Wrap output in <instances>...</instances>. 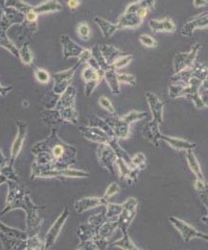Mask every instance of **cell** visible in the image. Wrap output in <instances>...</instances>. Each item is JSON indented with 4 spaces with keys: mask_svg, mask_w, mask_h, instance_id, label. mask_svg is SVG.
Returning <instances> with one entry per match:
<instances>
[{
    "mask_svg": "<svg viewBox=\"0 0 208 250\" xmlns=\"http://www.w3.org/2000/svg\"><path fill=\"white\" fill-rule=\"evenodd\" d=\"M204 80L199 79L197 77H191L187 85H182L181 90L178 94V97H186L193 101L194 105L198 109H203L208 107V105L204 102V100L200 96V88L203 84Z\"/></svg>",
    "mask_w": 208,
    "mask_h": 250,
    "instance_id": "cell-1",
    "label": "cell"
},
{
    "mask_svg": "<svg viewBox=\"0 0 208 250\" xmlns=\"http://www.w3.org/2000/svg\"><path fill=\"white\" fill-rule=\"evenodd\" d=\"M138 205V201L134 197L128 198L123 204H122V212L119 215L117 222H118V228L124 232H128V228L132 224V220L136 215V208Z\"/></svg>",
    "mask_w": 208,
    "mask_h": 250,
    "instance_id": "cell-2",
    "label": "cell"
},
{
    "mask_svg": "<svg viewBox=\"0 0 208 250\" xmlns=\"http://www.w3.org/2000/svg\"><path fill=\"white\" fill-rule=\"evenodd\" d=\"M201 48H202V44L200 42H197L192 46L189 52L176 54L173 59L174 73H178L181 70L191 66L196 61Z\"/></svg>",
    "mask_w": 208,
    "mask_h": 250,
    "instance_id": "cell-3",
    "label": "cell"
},
{
    "mask_svg": "<svg viewBox=\"0 0 208 250\" xmlns=\"http://www.w3.org/2000/svg\"><path fill=\"white\" fill-rule=\"evenodd\" d=\"M169 220L178 229L179 234L181 235L185 243H189L192 239H195V238L203 239V240L205 239L206 241H208V234L198 231L197 229L192 227L190 224H188L184 220H181L176 217H170Z\"/></svg>",
    "mask_w": 208,
    "mask_h": 250,
    "instance_id": "cell-4",
    "label": "cell"
},
{
    "mask_svg": "<svg viewBox=\"0 0 208 250\" xmlns=\"http://www.w3.org/2000/svg\"><path fill=\"white\" fill-rule=\"evenodd\" d=\"M96 154L101 167L106 168L110 173H112L114 176V165L117 156L113 149L108 144H100V146L97 148Z\"/></svg>",
    "mask_w": 208,
    "mask_h": 250,
    "instance_id": "cell-5",
    "label": "cell"
},
{
    "mask_svg": "<svg viewBox=\"0 0 208 250\" xmlns=\"http://www.w3.org/2000/svg\"><path fill=\"white\" fill-rule=\"evenodd\" d=\"M82 77L86 82L85 86V94L86 96H90L104 78V71L103 70H95L91 66L86 67L82 72Z\"/></svg>",
    "mask_w": 208,
    "mask_h": 250,
    "instance_id": "cell-6",
    "label": "cell"
},
{
    "mask_svg": "<svg viewBox=\"0 0 208 250\" xmlns=\"http://www.w3.org/2000/svg\"><path fill=\"white\" fill-rule=\"evenodd\" d=\"M208 12H205L198 17L187 21L180 29V35L185 38L192 37L197 29H206L208 26Z\"/></svg>",
    "mask_w": 208,
    "mask_h": 250,
    "instance_id": "cell-7",
    "label": "cell"
},
{
    "mask_svg": "<svg viewBox=\"0 0 208 250\" xmlns=\"http://www.w3.org/2000/svg\"><path fill=\"white\" fill-rule=\"evenodd\" d=\"M80 65L79 62L76 63V65L66 71H62L59 73H56L53 77L55 80V86L53 88V93L54 94H61L65 90L66 88L71 84L73 75L75 73L76 68Z\"/></svg>",
    "mask_w": 208,
    "mask_h": 250,
    "instance_id": "cell-8",
    "label": "cell"
},
{
    "mask_svg": "<svg viewBox=\"0 0 208 250\" xmlns=\"http://www.w3.org/2000/svg\"><path fill=\"white\" fill-rule=\"evenodd\" d=\"M80 133L90 142L98 144H109L111 138L105 131L95 126H82L80 127Z\"/></svg>",
    "mask_w": 208,
    "mask_h": 250,
    "instance_id": "cell-9",
    "label": "cell"
},
{
    "mask_svg": "<svg viewBox=\"0 0 208 250\" xmlns=\"http://www.w3.org/2000/svg\"><path fill=\"white\" fill-rule=\"evenodd\" d=\"M145 97L148 102L151 114L152 116V122L162 125L163 124L164 103L162 101H160V99L155 94H152L151 92H147L145 94Z\"/></svg>",
    "mask_w": 208,
    "mask_h": 250,
    "instance_id": "cell-10",
    "label": "cell"
},
{
    "mask_svg": "<svg viewBox=\"0 0 208 250\" xmlns=\"http://www.w3.org/2000/svg\"><path fill=\"white\" fill-rule=\"evenodd\" d=\"M68 216H69L68 209H64L62 214L59 216V219L56 220V222L53 224V226L49 229V231L45 237V249H49L54 245V243L56 242L59 232H60L65 220L68 218Z\"/></svg>",
    "mask_w": 208,
    "mask_h": 250,
    "instance_id": "cell-11",
    "label": "cell"
},
{
    "mask_svg": "<svg viewBox=\"0 0 208 250\" xmlns=\"http://www.w3.org/2000/svg\"><path fill=\"white\" fill-rule=\"evenodd\" d=\"M106 121L112 127L115 138H117L118 140L129 138L131 133V125L122 121L121 118L117 117V115L113 116V118Z\"/></svg>",
    "mask_w": 208,
    "mask_h": 250,
    "instance_id": "cell-12",
    "label": "cell"
},
{
    "mask_svg": "<svg viewBox=\"0 0 208 250\" xmlns=\"http://www.w3.org/2000/svg\"><path fill=\"white\" fill-rule=\"evenodd\" d=\"M108 202L109 201L106 200L104 197H85L75 202V210L79 214H81L97 206L107 205Z\"/></svg>",
    "mask_w": 208,
    "mask_h": 250,
    "instance_id": "cell-13",
    "label": "cell"
},
{
    "mask_svg": "<svg viewBox=\"0 0 208 250\" xmlns=\"http://www.w3.org/2000/svg\"><path fill=\"white\" fill-rule=\"evenodd\" d=\"M60 42L63 48V57L70 58V57H79L84 48L77 44L74 41H72L68 36L62 35L60 37Z\"/></svg>",
    "mask_w": 208,
    "mask_h": 250,
    "instance_id": "cell-14",
    "label": "cell"
},
{
    "mask_svg": "<svg viewBox=\"0 0 208 250\" xmlns=\"http://www.w3.org/2000/svg\"><path fill=\"white\" fill-rule=\"evenodd\" d=\"M159 124L151 121L145 125L142 130V136L156 148L159 146V140L161 135L159 131Z\"/></svg>",
    "mask_w": 208,
    "mask_h": 250,
    "instance_id": "cell-15",
    "label": "cell"
},
{
    "mask_svg": "<svg viewBox=\"0 0 208 250\" xmlns=\"http://www.w3.org/2000/svg\"><path fill=\"white\" fill-rule=\"evenodd\" d=\"M149 27L153 33H173L177 29L175 22L170 18H165L160 21L151 20L149 21Z\"/></svg>",
    "mask_w": 208,
    "mask_h": 250,
    "instance_id": "cell-16",
    "label": "cell"
},
{
    "mask_svg": "<svg viewBox=\"0 0 208 250\" xmlns=\"http://www.w3.org/2000/svg\"><path fill=\"white\" fill-rule=\"evenodd\" d=\"M143 22V20L139 18L136 13H124L119 18L118 22L116 23L118 29H126V28H137Z\"/></svg>",
    "mask_w": 208,
    "mask_h": 250,
    "instance_id": "cell-17",
    "label": "cell"
},
{
    "mask_svg": "<svg viewBox=\"0 0 208 250\" xmlns=\"http://www.w3.org/2000/svg\"><path fill=\"white\" fill-rule=\"evenodd\" d=\"M160 140L165 141L172 148L179 150V151H187L190 149H194L197 146V144L188 142L183 139H178V138H174V137H169L166 135H160Z\"/></svg>",
    "mask_w": 208,
    "mask_h": 250,
    "instance_id": "cell-18",
    "label": "cell"
},
{
    "mask_svg": "<svg viewBox=\"0 0 208 250\" xmlns=\"http://www.w3.org/2000/svg\"><path fill=\"white\" fill-rule=\"evenodd\" d=\"M77 91L76 89L69 85L66 90L61 94L59 102L57 104V109L62 110L65 108H71L75 107V98H76Z\"/></svg>",
    "mask_w": 208,
    "mask_h": 250,
    "instance_id": "cell-19",
    "label": "cell"
},
{
    "mask_svg": "<svg viewBox=\"0 0 208 250\" xmlns=\"http://www.w3.org/2000/svg\"><path fill=\"white\" fill-rule=\"evenodd\" d=\"M41 176H50V177H54V176H58L61 175L64 177H68V178H87L89 177V173L84 170H77V169H60V170H53V171H47V172H43L40 174Z\"/></svg>",
    "mask_w": 208,
    "mask_h": 250,
    "instance_id": "cell-20",
    "label": "cell"
},
{
    "mask_svg": "<svg viewBox=\"0 0 208 250\" xmlns=\"http://www.w3.org/2000/svg\"><path fill=\"white\" fill-rule=\"evenodd\" d=\"M94 21L97 24V26L100 28L103 36L107 39L112 38L119 30L117 24L112 23L111 21H109L101 17H96L94 19Z\"/></svg>",
    "mask_w": 208,
    "mask_h": 250,
    "instance_id": "cell-21",
    "label": "cell"
},
{
    "mask_svg": "<svg viewBox=\"0 0 208 250\" xmlns=\"http://www.w3.org/2000/svg\"><path fill=\"white\" fill-rule=\"evenodd\" d=\"M18 124H19V132H18L17 138H16L13 147H12V160L13 161L17 158L19 151L21 150V147H22L25 136H26L27 125L22 124V123H18Z\"/></svg>",
    "mask_w": 208,
    "mask_h": 250,
    "instance_id": "cell-22",
    "label": "cell"
},
{
    "mask_svg": "<svg viewBox=\"0 0 208 250\" xmlns=\"http://www.w3.org/2000/svg\"><path fill=\"white\" fill-rule=\"evenodd\" d=\"M186 160H187V163H188V166H189L191 171L195 174L196 178L201 181H206L204 173L202 171V167L200 166V163L195 155V153L193 152V149L186 151Z\"/></svg>",
    "mask_w": 208,
    "mask_h": 250,
    "instance_id": "cell-23",
    "label": "cell"
},
{
    "mask_svg": "<svg viewBox=\"0 0 208 250\" xmlns=\"http://www.w3.org/2000/svg\"><path fill=\"white\" fill-rule=\"evenodd\" d=\"M104 78L107 81L112 93L113 94H120V83L117 78V71L111 65L104 71Z\"/></svg>",
    "mask_w": 208,
    "mask_h": 250,
    "instance_id": "cell-24",
    "label": "cell"
},
{
    "mask_svg": "<svg viewBox=\"0 0 208 250\" xmlns=\"http://www.w3.org/2000/svg\"><path fill=\"white\" fill-rule=\"evenodd\" d=\"M33 10L38 15L47 14V13H56L62 10V6L57 0H47L36 7H33Z\"/></svg>",
    "mask_w": 208,
    "mask_h": 250,
    "instance_id": "cell-25",
    "label": "cell"
},
{
    "mask_svg": "<svg viewBox=\"0 0 208 250\" xmlns=\"http://www.w3.org/2000/svg\"><path fill=\"white\" fill-rule=\"evenodd\" d=\"M100 49H101V52H102L106 62H108L109 65H111L118 57L125 54L124 52H122L120 49L116 48L115 46L108 45V44L107 45H100Z\"/></svg>",
    "mask_w": 208,
    "mask_h": 250,
    "instance_id": "cell-26",
    "label": "cell"
},
{
    "mask_svg": "<svg viewBox=\"0 0 208 250\" xmlns=\"http://www.w3.org/2000/svg\"><path fill=\"white\" fill-rule=\"evenodd\" d=\"M98 233V228L92 224H83L78 228L77 234L81 240V242L92 240Z\"/></svg>",
    "mask_w": 208,
    "mask_h": 250,
    "instance_id": "cell-27",
    "label": "cell"
},
{
    "mask_svg": "<svg viewBox=\"0 0 208 250\" xmlns=\"http://www.w3.org/2000/svg\"><path fill=\"white\" fill-rule=\"evenodd\" d=\"M0 5L3 8H14L24 15L33 9L31 5L21 0H0Z\"/></svg>",
    "mask_w": 208,
    "mask_h": 250,
    "instance_id": "cell-28",
    "label": "cell"
},
{
    "mask_svg": "<svg viewBox=\"0 0 208 250\" xmlns=\"http://www.w3.org/2000/svg\"><path fill=\"white\" fill-rule=\"evenodd\" d=\"M118 228V222L117 220L116 221H111V220H108V221H105L99 228H98V233H97V236H99L100 238H103V239H109L113 234V232Z\"/></svg>",
    "mask_w": 208,
    "mask_h": 250,
    "instance_id": "cell-29",
    "label": "cell"
},
{
    "mask_svg": "<svg viewBox=\"0 0 208 250\" xmlns=\"http://www.w3.org/2000/svg\"><path fill=\"white\" fill-rule=\"evenodd\" d=\"M156 0H138L131 3L125 10V13H136L139 8H145L148 11L153 10Z\"/></svg>",
    "mask_w": 208,
    "mask_h": 250,
    "instance_id": "cell-30",
    "label": "cell"
},
{
    "mask_svg": "<svg viewBox=\"0 0 208 250\" xmlns=\"http://www.w3.org/2000/svg\"><path fill=\"white\" fill-rule=\"evenodd\" d=\"M111 247H114V248H119L124 250H139L140 249L137 248L131 240L128 232H124L123 233V237L122 239H120L118 241L113 243L110 245Z\"/></svg>",
    "mask_w": 208,
    "mask_h": 250,
    "instance_id": "cell-31",
    "label": "cell"
},
{
    "mask_svg": "<svg viewBox=\"0 0 208 250\" xmlns=\"http://www.w3.org/2000/svg\"><path fill=\"white\" fill-rule=\"evenodd\" d=\"M89 126H95V127H98L100 129H102L103 131H105L111 138H114V134H113V131L112 129V127L110 126V125L108 124V122L102 118H99L97 116H94L92 117L91 119H89Z\"/></svg>",
    "mask_w": 208,
    "mask_h": 250,
    "instance_id": "cell-32",
    "label": "cell"
},
{
    "mask_svg": "<svg viewBox=\"0 0 208 250\" xmlns=\"http://www.w3.org/2000/svg\"><path fill=\"white\" fill-rule=\"evenodd\" d=\"M115 164L117 165L119 168V177L122 181H128L130 175H131V172L132 170V167H131L129 164H127L124 160L117 158L116 161H115Z\"/></svg>",
    "mask_w": 208,
    "mask_h": 250,
    "instance_id": "cell-33",
    "label": "cell"
},
{
    "mask_svg": "<svg viewBox=\"0 0 208 250\" xmlns=\"http://www.w3.org/2000/svg\"><path fill=\"white\" fill-rule=\"evenodd\" d=\"M148 116V113L146 112H139V111H131L130 113L124 115L121 117V120L130 125H132L135 122L141 121L145 119Z\"/></svg>",
    "mask_w": 208,
    "mask_h": 250,
    "instance_id": "cell-34",
    "label": "cell"
},
{
    "mask_svg": "<svg viewBox=\"0 0 208 250\" xmlns=\"http://www.w3.org/2000/svg\"><path fill=\"white\" fill-rule=\"evenodd\" d=\"M91 55H92V58L97 62V63L100 65L101 69L102 70H106L110 65L108 64V62H106L102 52H101V49H100V45H94L91 49Z\"/></svg>",
    "mask_w": 208,
    "mask_h": 250,
    "instance_id": "cell-35",
    "label": "cell"
},
{
    "mask_svg": "<svg viewBox=\"0 0 208 250\" xmlns=\"http://www.w3.org/2000/svg\"><path fill=\"white\" fill-rule=\"evenodd\" d=\"M107 211L105 212V217L107 220H112L113 218L118 217L122 212V204H114V203H109L106 205Z\"/></svg>",
    "mask_w": 208,
    "mask_h": 250,
    "instance_id": "cell-36",
    "label": "cell"
},
{
    "mask_svg": "<svg viewBox=\"0 0 208 250\" xmlns=\"http://www.w3.org/2000/svg\"><path fill=\"white\" fill-rule=\"evenodd\" d=\"M195 188L198 191L206 208H208V186H207L206 181H201V180L197 179L195 182Z\"/></svg>",
    "mask_w": 208,
    "mask_h": 250,
    "instance_id": "cell-37",
    "label": "cell"
},
{
    "mask_svg": "<svg viewBox=\"0 0 208 250\" xmlns=\"http://www.w3.org/2000/svg\"><path fill=\"white\" fill-rule=\"evenodd\" d=\"M132 59H133L132 55H131V54H128V55L124 54V55L118 57L114 62H113L111 64V66L117 71L118 69H121V68L127 66L130 62L132 61Z\"/></svg>",
    "mask_w": 208,
    "mask_h": 250,
    "instance_id": "cell-38",
    "label": "cell"
},
{
    "mask_svg": "<svg viewBox=\"0 0 208 250\" xmlns=\"http://www.w3.org/2000/svg\"><path fill=\"white\" fill-rule=\"evenodd\" d=\"M131 165H132V167H136L140 170L145 169V167H146V157L143 153L139 152V153L135 154L132 158H131Z\"/></svg>",
    "mask_w": 208,
    "mask_h": 250,
    "instance_id": "cell-39",
    "label": "cell"
},
{
    "mask_svg": "<svg viewBox=\"0 0 208 250\" xmlns=\"http://www.w3.org/2000/svg\"><path fill=\"white\" fill-rule=\"evenodd\" d=\"M77 34H78L79 38L82 39L83 41H89L90 39V35H91L89 24L85 21L79 23L77 26Z\"/></svg>",
    "mask_w": 208,
    "mask_h": 250,
    "instance_id": "cell-40",
    "label": "cell"
},
{
    "mask_svg": "<svg viewBox=\"0 0 208 250\" xmlns=\"http://www.w3.org/2000/svg\"><path fill=\"white\" fill-rule=\"evenodd\" d=\"M99 105L104 108L106 111H108L111 115L113 116H115L116 115V112H115V109L113 107V105L112 104V101L106 97V96H101L99 98Z\"/></svg>",
    "mask_w": 208,
    "mask_h": 250,
    "instance_id": "cell-41",
    "label": "cell"
},
{
    "mask_svg": "<svg viewBox=\"0 0 208 250\" xmlns=\"http://www.w3.org/2000/svg\"><path fill=\"white\" fill-rule=\"evenodd\" d=\"M19 56L21 58V61H22L23 63H25V64H30L32 61H33V55H32V52L30 50L28 45L22 46L21 49L19 50Z\"/></svg>",
    "mask_w": 208,
    "mask_h": 250,
    "instance_id": "cell-42",
    "label": "cell"
},
{
    "mask_svg": "<svg viewBox=\"0 0 208 250\" xmlns=\"http://www.w3.org/2000/svg\"><path fill=\"white\" fill-rule=\"evenodd\" d=\"M138 40H139L140 43L143 44L146 47L153 48V47L157 46V42L152 37H151L150 35H147V34H143V35L139 36Z\"/></svg>",
    "mask_w": 208,
    "mask_h": 250,
    "instance_id": "cell-43",
    "label": "cell"
},
{
    "mask_svg": "<svg viewBox=\"0 0 208 250\" xmlns=\"http://www.w3.org/2000/svg\"><path fill=\"white\" fill-rule=\"evenodd\" d=\"M119 83L123 84H129L131 86H134L136 84V78L132 74L128 73H117Z\"/></svg>",
    "mask_w": 208,
    "mask_h": 250,
    "instance_id": "cell-44",
    "label": "cell"
},
{
    "mask_svg": "<svg viewBox=\"0 0 208 250\" xmlns=\"http://www.w3.org/2000/svg\"><path fill=\"white\" fill-rule=\"evenodd\" d=\"M35 75H36V78L37 80L39 82V83H42V84H46L49 82L50 80V75L49 73L42 69V68H38L36 71H35Z\"/></svg>",
    "mask_w": 208,
    "mask_h": 250,
    "instance_id": "cell-45",
    "label": "cell"
},
{
    "mask_svg": "<svg viewBox=\"0 0 208 250\" xmlns=\"http://www.w3.org/2000/svg\"><path fill=\"white\" fill-rule=\"evenodd\" d=\"M118 192H120V187H119L118 184L117 183H112L108 188L106 189V192H105V194H104V198L106 199V200H108L109 201V199L110 198H112L113 196H114L115 194H117Z\"/></svg>",
    "mask_w": 208,
    "mask_h": 250,
    "instance_id": "cell-46",
    "label": "cell"
},
{
    "mask_svg": "<svg viewBox=\"0 0 208 250\" xmlns=\"http://www.w3.org/2000/svg\"><path fill=\"white\" fill-rule=\"evenodd\" d=\"M105 221H108V220L106 219L104 212L101 213V214H98V215L91 216L89 219V224H92V225H94L97 228H99Z\"/></svg>",
    "mask_w": 208,
    "mask_h": 250,
    "instance_id": "cell-47",
    "label": "cell"
},
{
    "mask_svg": "<svg viewBox=\"0 0 208 250\" xmlns=\"http://www.w3.org/2000/svg\"><path fill=\"white\" fill-rule=\"evenodd\" d=\"M65 146H63V145H57L53 147L52 154L56 160H59L60 158H62L64 154V151H65Z\"/></svg>",
    "mask_w": 208,
    "mask_h": 250,
    "instance_id": "cell-48",
    "label": "cell"
},
{
    "mask_svg": "<svg viewBox=\"0 0 208 250\" xmlns=\"http://www.w3.org/2000/svg\"><path fill=\"white\" fill-rule=\"evenodd\" d=\"M38 17V15L36 12H34V10L32 9V10H30V11H28V12L25 14V16H24V18H25L24 21H26L28 23L34 24V23L37 22Z\"/></svg>",
    "mask_w": 208,
    "mask_h": 250,
    "instance_id": "cell-49",
    "label": "cell"
},
{
    "mask_svg": "<svg viewBox=\"0 0 208 250\" xmlns=\"http://www.w3.org/2000/svg\"><path fill=\"white\" fill-rule=\"evenodd\" d=\"M91 49H88V48H84V50L82 51V53L80 54V56L78 57L79 58V61L78 62L80 64L84 63V62H88L89 59L91 58Z\"/></svg>",
    "mask_w": 208,
    "mask_h": 250,
    "instance_id": "cell-50",
    "label": "cell"
},
{
    "mask_svg": "<svg viewBox=\"0 0 208 250\" xmlns=\"http://www.w3.org/2000/svg\"><path fill=\"white\" fill-rule=\"evenodd\" d=\"M81 4V0H68L67 1V6L71 9V10H75L77 9Z\"/></svg>",
    "mask_w": 208,
    "mask_h": 250,
    "instance_id": "cell-51",
    "label": "cell"
},
{
    "mask_svg": "<svg viewBox=\"0 0 208 250\" xmlns=\"http://www.w3.org/2000/svg\"><path fill=\"white\" fill-rule=\"evenodd\" d=\"M193 5L196 8H202L208 6V0H194Z\"/></svg>",
    "mask_w": 208,
    "mask_h": 250,
    "instance_id": "cell-52",
    "label": "cell"
},
{
    "mask_svg": "<svg viewBox=\"0 0 208 250\" xmlns=\"http://www.w3.org/2000/svg\"><path fill=\"white\" fill-rule=\"evenodd\" d=\"M147 14H148V10L145 9V8H139V9L136 11V15H137L139 18H141L142 20H144V19L146 18Z\"/></svg>",
    "mask_w": 208,
    "mask_h": 250,
    "instance_id": "cell-53",
    "label": "cell"
}]
</instances>
